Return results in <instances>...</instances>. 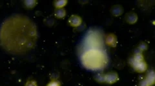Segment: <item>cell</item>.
<instances>
[{"label":"cell","mask_w":155,"mask_h":86,"mask_svg":"<svg viewBox=\"0 0 155 86\" xmlns=\"http://www.w3.org/2000/svg\"><path fill=\"white\" fill-rule=\"evenodd\" d=\"M36 30L29 19L19 16L10 18L1 26L0 38L2 46L12 53L30 51L37 39Z\"/></svg>","instance_id":"obj_1"},{"label":"cell","mask_w":155,"mask_h":86,"mask_svg":"<svg viewBox=\"0 0 155 86\" xmlns=\"http://www.w3.org/2000/svg\"><path fill=\"white\" fill-rule=\"evenodd\" d=\"M82 61L88 68L97 69L103 68L107 63V57L103 51L98 49L87 50L82 55Z\"/></svg>","instance_id":"obj_2"},{"label":"cell","mask_w":155,"mask_h":86,"mask_svg":"<svg viewBox=\"0 0 155 86\" xmlns=\"http://www.w3.org/2000/svg\"><path fill=\"white\" fill-rule=\"evenodd\" d=\"M69 22H70V23L72 25L76 26L78 25V24L81 22V20H80V19L78 17H77L76 16H72L71 18L70 19V20H69Z\"/></svg>","instance_id":"obj_3"},{"label":"cell","mask_w":155,"mask_h":86,"mask_svg":"<svg viewBox=\"0 0 155 86\" xmlns=\"http://www.w3.org/2000/svg\"><path fill=\"white\" fill-rule=\"evenodd\" d=\"M65 14V10L62 9H58L56 12V16L58 18H63Z\"/></svg>","instance_id":"obj_4"},{"label":"cell","mask_w":155,"mask_h":86,"mask_svg":"<svg viewBox=\"0 0 155 86\" xmlns=\"http://www.w3.org/2000/svg\"><path fill=\"white\" fill-rule=\"evenodd\" d=\"M66 3H67L66 1H58L56 2V4H55V5H56V7L58 9H62L64 5H65Z\"/></svg>","instance_id":"obj_5"},{"label":"cell","mask_w":155,"mask_h":86,"mask_svg":"<svg viewBox=\"0 0 155 86\" xmlns=\"http://www.w3.org/2000/svg\"><path fill=\"white\" fill-rule=\"evenodd\" d=\"M48 86H60V84L59 83H58V82H51L50 84L48 85Z\"/></svg>","instance_id":"obj_6"}]
</instances>
